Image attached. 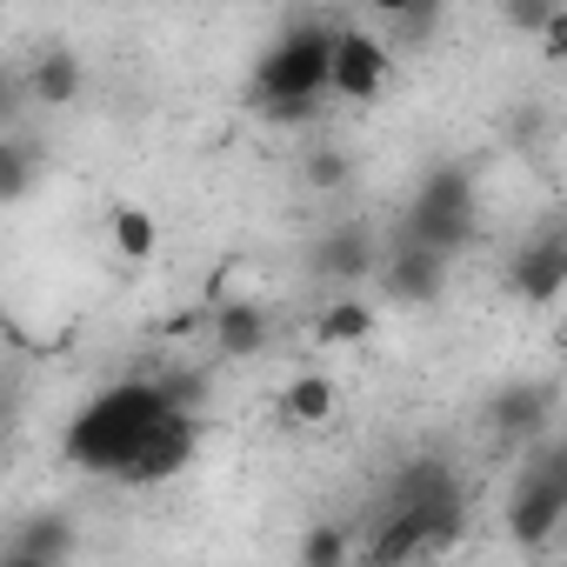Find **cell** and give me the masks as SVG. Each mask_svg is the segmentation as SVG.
<instances>
[{"label": "cell", "instance_id": "cell-13", "mask_svg": "<svg viewBox=\"0 0 567 567\" xmlns=\"http://www.w3.org/2000/svg\"><path fill=\"white\" fill-rule=\"evenodd\" d=\"M34 181H41V141H28V134H0V207L28 200Z\"/></svg>", "mask_w": 567, "mask_h": 567}, {"label": "cell", "instance_id": "cell-3", "mask_svg": "<svg viewBox=\"0 0 567 567\" xmlns=\"http://www.w3.org/2000/svg\"><path fill=\"white\" fill-rule=\"evenodd\" d=\"M560 520H567V454H560V441L547 434L540 454H534V467H527V481H514L507 534H514L520 547H540Z\"/></svg>", "mask_w": 567, "mask_h": 567}, {"label": "cell", "instance_id": "cell-19", "mask_svg": "<svg viewBox=\"0 0 567 567\" xmlns=\"http://www.w3.org/2000/svg\"><path fill=\"white\" fill-rule=\"evenodd\" d=\"M354 560V534L341 520H321L301 534V567H348Z\"/></svg>", "mask_w": 567, "mask_h": 567}, {"label": "cell", "instance_id": "cell-9", "mask_svg": "<svg viewBox=\"0 0 567 567\" xmlns=\"http://www.w3.org/2000/svg\"><path fill=\"white\" fill-rule=\"evenodd\" d=\"M315 274H321V280H368V274H381L374 234H368L361 220L328 227V234H321V247H315Z\"/></svg>", "mask_w": 567, "mask_h": 567}, {"label": "cell", "instance_id": "cell-15", "mask_svg": "<svg viewBox=\"0 0 567 567\" xmlns=\"http://www.w3.org/2000/svg\"><path fill=\"white\" fill-rule=\"evenodd\" d=\"M280 414H288L295 427H321V421L334 414V381H328V374L288 381V394H280Z\"/></svg>", "mask_w": 567, "mask_h": 567}, {"label": "cell", "instance_id": "cell-10", "mask_svg": "<svg viewBox=\"0 0 567 567\" xmlns=\"http://www.w3.org/2000/svg\"><path fill=\"white\" fill-rule=\"evenodd\" d=\"M381 274H388V295H394L401 308H427V301H441V288H447V260L427 254V247H394V260H388Z\"/></svg>", "mask_w": 567, "mask_h": 567}, {"label": "cell", "instance_id": "cell-18", "mask_svg": "<svg viewBox=\"0 0 567 567\" xmlns=\"http://www.w3.org/2000/svg\"><path fill=\"white\" fill-rule=\"evenodd\" d=\"M374 334V308L368 301H328V315H321V341L328 348H348V341H368Z\"/></svg>", "mask_w": 567, "mask_h": 567}, {"label": "cell", "instance_id": "cell-20", "mask_svg": "<svg viewBox=\"0 0 567 567\" xmlns=\"http://www.w3.org/2000/svg\"><path fill=\"white\" fill-rule=\"evenodd\" d=\"M301 181H308L315 194H334V187H348V181H354V161H348L341 147H315V154L301 161Z\"/></svg>", "mask_w": 567, "mask_h": 567}, {"label": "cell", "instance_id": "cell-11", "mask_svg": "<svg viewBox=\"0 0 567 567\" xmlns=\"http://www.w3.org/2000/svg\"><path fill=\"white\" fill-rule=\"evenodd\" d=\"M447 501H461V474H454L441 454H414V461L394 474V507L427 514V507H447Z\"/></svg>", "mask_w": 567, "mask_h": 567}, {"label": "cell", "instance_id": "cell-17", "mask_svg": "<svg viewBox=\"0 0 567 567\" xmlns=\"http://www.w3.org/2000/svg\"><path fill=\"white\" fill-rule=\"evenodd\" d=\"M154 247H161L154 214H147V207H114V254L141 267V260H154Z\"/></svg>", "mask_w": 567, "mask_h": 567}, {"label": "cell", "instance_id": "cell-8", "mask_svg": "<svg viewBox=\"0 0 567 567\" xmlns=\"http://www.w3.org/2000/svg\"><path fill=\"white\" fill-rule=\"evenodd\" d=\"M21 87H28V107H74L81 87H87V68H81V54H68V48H41V54L21 68Z\"/></svg>", "mask_w": 567, "mask_h": 567}, {"label": "cell", "instance_id": "cell-1", "mask_svg": "<svg viewBox=\"0 0 567 567\" xmlns=\"http://www.w3.org/2000/svg\"><path fill=\"white\" fill-rule=\"evenodd\" d=\"M167 421V401L154 381H121V388H101L74 427H68V461L87 467V474H127V461L147 447V434Z\"/></svg>", "mask_w": 567, "mask_h": 567}, {"label": "cell", "instance_id": "cell-4", "mask_svg": "<svg viewBox=\"0 0 567 567\" xmlns=\"http://www.w3.org/2000/svg\"><path fill=\"white\" fill-rule=\"evenodd\" d=\"M388 68H394V48L368 28H334V54H328V94L341 101H374L388 87Z\"/></svg>", "mask_w": 567, "mask_h": 567}, {"label": "cell", "instance_id": "cell-22", "mask_svg": "<svg viewBox=\"0 0 567 567\" xmlns=\"http://www.w3.org/2000/svg\"><path fill=\"white\" fill-rule=\"evenodd\" d=\"M427 28H434V8H394V34L401 41H421Z\"/></svg>", "mask_w": 567, "mask_h": 567}, {"label": "cell", "instance_id": "cell-2", "mask_svg": "<svg viewBox=\"0 0 567 567\" xmlns=\"http://www.w3.org/2000/svg\"><path fill=\"white\" fill-rule=\"evenodd\" d=\"M328 54H334V28L295 21L254 68V107L267 121H308L315 101L328 94Z\"/></svg>", "mask_w": 567, "mask_h": 567}, {"label": "cell", "instance_id": "cell-21", "mask_svg": "<svg viewBox=\"0 0 567 567\" xmlns=\"http://www.w3.org/2000/svg\"><path fill=\"white\" fill-rule=\"evenodd\" d=\"M28 107V87H21V68H0V134H8Z\"/></svg>", "mask_w": 567, "mask_h": 567}, {"label": "cell", "instance_id": "cell-24", "mask_svg": "<svg viewBox=\"0 0 567 567\" xmlns=\"http://www.w3.org/2000/svg\"><path fill=\"white\" fill-rule=\"evenodd\" d=\"M0 441H8V394H0Z\"/></svg>", "mask_w": 567, "mask_h": 567}, {"label": "cell", "instance_id": "cell-23", "mask_svg": "<svg viewBox=\"0 0 567 567\" xmlns=\"http://www.w3.org/2000/svg\"><path fill=\"white\" fill-rule=\"evenodd\" d=\"M0 567H48V560H34V554H21V547H8V560Z\"/></svg>", "mask_w": 567, "mask_h": 567}, {"label": "cell", "instance_id": "cell-5", "mask_svg": "<svg viewBox=\"0 0 567 567\" xmlns=\"http://www.w3.org/2000/svg\"><path fill=\"white\" fill-rule=\"evenodd\" d=\"M554 408H560V394H554V381H514V388H501L494 394V408H487V427L501 434V441H547L554 434Z\"/></svg>", "mask_w": 567, "mask_h": 567}, {"label": "cell", "instance_id": "cell-6", "mask_svg": "<svg viewBox=\"0 0 567 567\" xmlns=\"http://www.w3.org/2000/svg\"><path fill=\"white\" fill-rule=\"evenodd\" d=\"M514 295L520 301H534V308H554L560 301V288H567V234L560 227H547V234H534L520 254H514Z\"/></svg>", "mask_w": 567, "mask_h": 567}, {"label": "cell", "instance_id": "cell-14", "mask_svg": "<svg viewBox=\"0 0 567 567\" xmlns=\"http://www.w3.org/2000/svg\"><path fill=\"white\" fill-rule=\"evenodd\" d=\"M421 554V520L408 514V507H394L381 527H374V540H368V567H408Z\"/></svg>", "mask_w": 567, "mask_h": 567}, {"label": "cell", "instance_id": "cell-7", "mask_svg": "<svg viewBox=\"0 0 567 567\" xmlns=\"http://www.w3.org/2000/svg\"><path fill=\"white\" fill-rule=\"evenodd\" d=\"M194 447H200V421H194V414H167V421L147 434V447L127 461V474H121V481H134V487L174 481V474L194 461Z\"/></svg>", "mask_w": 567, "mask_h": 567}, {"label": "cell", "instance_id": "cell-12", "mask_svg": "<svg viewBox=\"0 0 567 567\" xmlns=\"http://www.w3.org/2000/svg\"><path fill=\"white\" fill-rule=\"evenodd\" d=\"M207 328H214L220 361H247V354H260V348H267V334H274L260 301H227V308H214V315H207Z\"/></svg>", "mask_w": 567, "mask_h": 567}, {"label": "cell", "instance_id": "cell-16", "mask_svg": "<svg viewBox=\"0 0 567 567\" xmlns=\"http://www.w3.org/2000/svg\"><path fill=\"white\" fill-rule=\"evenodd\" d=\"M21 554H34V560H48V567H61L68 554H74V527H68V514H34L28 527H21V540H14Z\"/></svg>", "mask_w": 567, "mask_h": 567}]
</instances>
